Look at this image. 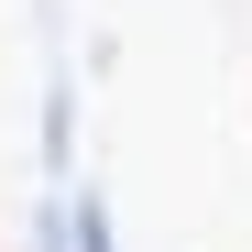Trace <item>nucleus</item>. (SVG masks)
I'll list each match as a JSON object with an SVG mask.
<instances>
[{
	"label": "nucleus",
	"mask_w": 252,
	"mask_h": 252,
	"mask_svg": "<svg viewBox=\"0 0 252 252\" xmlns=\"http://www.w3.org/2000/svg\"><path fill=\"white\" fill-rule=\"evenodd\" d=\"M66 252H121L110 197H99V187H66Z\"/></svg>",
	"instance_id": "nucleus-1"
}]
</instances>
